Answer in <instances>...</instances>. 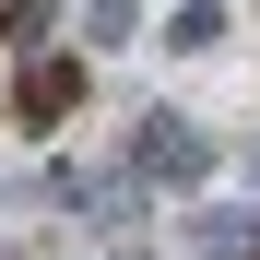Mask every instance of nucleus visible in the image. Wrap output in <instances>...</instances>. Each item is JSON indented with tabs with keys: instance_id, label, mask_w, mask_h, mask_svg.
Wrapping results in <instances>:
<instances>
[{
	"instance_id": "1",
	"label": "nucleus",
	"mask_w": 260,
	"mask_h": 260,
	"mask_svg": "<svg viewBox=\"0 0 260 260\" xmlns=\"http://www.w3.org/2000/svg\"><path fill=\"white\" fill-rule=\"evenodd\" d=\"M12 118H24V130H71V118H83V59H71V48H36V59L12 71Z\"/></svg>"
},
{
	"instance_id": "5",
	"label": "nucleus",
	"mask_w": 260,
	"mask_h": 260,
	"mask_svg": "<svg viewBox=\"0 0 260 260\" xmlns=\"http://www.w3.org/2000/svg\"><path fill=\"white\" fill-rule=\"evenodd\" d=\"M59 0H0V36H24V24H48Z\"/></svg>"
},
{
	"instance_id": "2",
	"label": "nucleus",
	"mask_w": 260,
	"mask_h": 260,
	"mask_svg": "<svg viewBox=\"0 0 260 260\" xmlns=\"http://www.w3.org/2000/svg\"><path fill=\"white\" fill-rule=\"evenodd\" d=\"M130 166H142V178H166V189H189V178H213V142H201L178 107H154L142 142H130Z\"/></svg>"
},
{
	"instance_id": "4",
	"label": "nucleus",
	"mask_w": 260,
	"mask_h": 260,
	"mask_svg": "<svg viewBox=\"0 0 260 260\" xmlns=\"http://www.w3.org/2000/svg\"><path fill=\"white\" fill-rule=\"evenodd\" d=\"M83 36H95V48H130V36H142V0H83Z\"/></svg>"
},
{
	"instance_id": "3",
	"label": "nucleus",
	"mask_w": 260,
	"mask_h": 260,
	"mask_svg": "<svg viewBox=\"0 0 260 260\" xmlns=\"http://www.w3.org/2000/svg\"><path fill=\"white\" fill-rule=\"evenodd\" d=\"M225 24H237L225 0H178V24H166V48H225Z\"/></svg>"
},
{
	"instance_id": "6",
	"label": "nucleus",
	"mask_w": 260,
	"mask_h": 260,
	"mask_svg": "<svg viewBox=\"0 0 260 260\" xmlns=\"http://www.w3.org/2000/svg\"><path fill=\"white\" fill-rule=\"evenodd\" d=\"M248 189H260V154H248Z\"/></svg>"
}]
</instances>
